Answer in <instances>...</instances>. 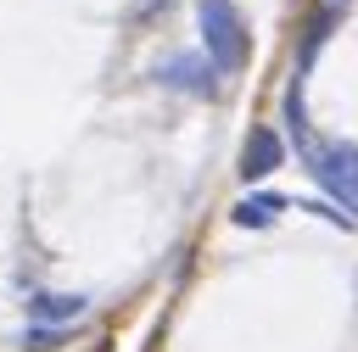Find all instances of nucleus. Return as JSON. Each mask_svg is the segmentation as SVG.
I'll return each mask as SVG.
<instances>
[{
  "instance_id": "39448f33",
  "label": "nucleus",
  "mask_w": 358,
  "mask_h": 352,
  "mask_svg": "<svg viewBox=\"0 0 358 352\" xmlns=\"http://www.w3.org/2000/svg\"><path fill=\"white\" fill-rule=\"evenodd\" d=\"M84 296H56V291H34L28 296V318L34 324H56V318H78Z\"/></svg>"
},
{
  "instance_id": "f03ea898",
  "label": "nucleus",
  "mask_w": 358,
  "mask_h": 352,
  "mask_svg": "<svg viewBox=\"0 0 358 352\" xmlns=\"http://www.w3.org/2000/svg\"><path fill=\"white\" fill-rule=\"evenodd\" d=\"M308 173L319 179L324 196H336L352 218H358V145H319L308 156Z\"/></svg>"
},
{
  "instance_id": "423d86ee",
  "label": "nucleus",
  "mask_w": 358,
  "mask_h": 352,
  "mask_svg": "<svg viewBox=\"0 0 358 352\" xmlns=\"http://www.w3.org/2000/svg\"><path fill=\"white\" fill-rule=\"evenodd\" d=\"M280 207H285L280 196H252V201H241V207H235V223H252V229H268V218H274Z\"/></svg>"
},
{
  "instance_id": "f257e3e1",
  "label": "nucleus",
  "mask_w": 358,
  "mask_h": 352,
  "mask_svg": "<svg viewBox=\"0 0 358 352\" xmlns=\"http://www.w3.org/2000/svg\"><path fill=\"white\" fill-rule=\"evenodd\" d=\"M196 28H201V45H207V61L218 73H241L246 56H252V34L241 22V11L229 0H201L196 6Z\"/></svg>"
},
{
  "instance_id": "20e7f679",
  "label": "nucleus",
  "mask_w": 358,
  "mask_h": 352,
  "mask_svg": "<svg viewBox=\"0 0 358 352\" xmlns=\"http://www.w3.org/2000/svg\"><path fill=\"white\" fill-rule=\"evenodd\" d=\"M280 156H285L280 134H274V129H252V134H246V151H241V179H246V184H252V179H268V173L280 168Z\"/></svg>"
},
{
  "instance_id": "0eeeda50",
  "label": "nucleus",
  "mask_w": 358,
  "mask_h": 352,
  "mask_svg": "<svg viewBox=\"0 0 358 352\" xmlns=\"http://www.w3.org/2000/svg\"><path fill=\"white\" fill-rule=\"evenodd\" d=\"M56 341H67V324H62V330H22V346H28V352H50Z\"/></svg>"
},
{
  "instance_id": "6e6552de",
  "label": "nucleus",
  "mask_w": 358,
  "mask_h": 352,
  "mask_svg": "<svg viewBox=\"0 0 358 352\" xmlns=\"http://www.w3.org/2000/svg\"><path fill=\"white\" fill-rule=\"evenodd\" d=\"M324 6H330V0H324Z\"/></svg>"
},
{
  "instance_id": "7ed1b4c3",
  "label": "nucleus",
  "mask_w": 358,
  "mask_h": 352,
  "mask_svg": "<svg viewBox=\"0 0 358 352\" xmlns=\"http://www.w3.org/2000/svg\"><path fill=\"white\" fill-rule=\"evenodd\" d=\"M213 73H218V67H213L207 56H173V61H162V67H157V78H162V84L190 89V95H213V84H218Z\"/></svg>"
}]
</instances>
